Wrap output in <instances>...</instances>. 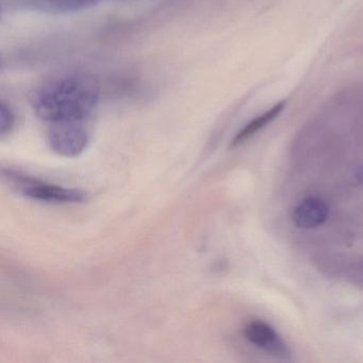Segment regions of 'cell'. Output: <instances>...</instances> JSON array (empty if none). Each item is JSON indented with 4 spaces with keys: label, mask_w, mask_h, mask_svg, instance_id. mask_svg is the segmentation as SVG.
<instances>
[{
    "label": "cell",
    "mask_w": 363,
    "mask_h": 363,
    "mask_svg": "<svg viewBox=\"0 0 363 363\" xmlns=\"http://www.w3.org/2000/svg\"><path fill=\"white\" fill-rule=\"evenodd\" d=\"M99 86L88 74H67L40 86L31 95L33 111L50 124L86 122L99 105Z\"/></svg>",
    "instance_id": "cell-1"
},
{
    "label": "cell",
    "mask_w": 363,
    "mask_h": 363,
    "mask_svg": "<svg viewBox=\"0 0 363 363\" xmlns=\"http://www.w3.org/2000/svg\"><path fill=\"white\" fill-rule=\"evenodd\" d=\"M4 175L8 178L10 184L16 186L21 194L33 201H45V203H78L86 201L88 197L86 192L79 189L57 186V184L29 177L18 172L4 169Z\"/></svg>",
    "instance_id": "cell-2"
},
{
    "label": "cell",
    "mask_w": 363,
    "mask_h": 363,
    "mask_svg": "<svg viewBox=\"0 0 363 363\" xmlns=\"http://www.w3.org/2000/svg\"><path fill=\"white\" fill-rule=\"evenodd\" d=\"M48 139L52 152L65 158H76L88 147L90 135L82 122L56 123L50 124Z\"/></svg>",
    "instance_id": "cell-3"
},
{
    "label": "cell",
    "mask_w": 363,
    "mask_h": 363,
    "mask_svg": "<svg viewBox=\"0 0 363 363\" xmlns=\"http://www.w3.org/2000/svg\"><path fill=\"white\" fill-rule=\"evenodd\" d=\"M246 339L279 358H288L290 350L273 327L262 320H252L244 328Z\"/></svg>",
    "instance_id": "cell-4"
},
{
    "label": "cell",
    "mask_w": 363,
    "mask_h": 363,
    "mask_svg": "<svg viewBox=\"0 0 363 363\" xmlns=\"http://www.w3.org/2000/svg\"><path fill=\"white\" fill-rule=\"evenodd\" d=\"M329 207L320 197L303 199L293 210L292 220L295 226L301 229H314L326 222Z\"/></svg>",
    "instance_id": "cell-5"
},
{
    "label": "cell",
    "mask_w": 363,
    "mask_h": 363,
    "mask_svg": "<svg viewBox=\"0 0 363 363\" xmlns=\"http://www.w3.org/2000/svg\"><path fill=\"white\" fill-rule=\"evenodd\" d=\"M286 107V101H278L271 109L267 110L260 116L252 118L235 135L233 141H231L230 147L237 148L245 144L246 142L250 141L259 131L262 130L267 125L271 124L274 120H276L282 113Z\"/></svg>",
    "instance_id": "cell-6"
},
{
    "label": "cell",
    "mask_w": 363,
    "mask_h": 363,
    "mask_svg": "<svg viewBox=\"0 0 363 363\" xmlns=\"http://www.w3.org/2000/svg\"><path fill=\"white\" fill-rule=\"evenodd\" d=\"M16 116L13 108L1 101L0 103V135L1 137L9 135L16 127Z\"/></svg>",
    "instance_id": "cell-7"
},
{
    "label": "cell",
    "mask_w": 363,
    "mask_h": 363,
    "mask_svg": "<svg viewBox=\"0 0 363 363\" xmlns=\"http://www.w3.org/2000/svg\"><path fill=\"white\" fill-rule=\"evenodd\" d=\"M52 8L61 12H76L92 7L99 0H48Z\"/></svg>",
    "instance_id": "cell-8"
},
{
    "label": "cell",
    "mask_w": 363,
    "mask_h": 363,
    "mask_svg": "<svg viewBox=\"0 0 363 363\" xmlns=\"http://www.w3.org/2000/svg\"><path fill=\"white\" fill-rule=\"evenodd\" d=\"M354 178H356V182H358L359 184H363V167H361V169L357 171Z\"/></svg>",
    "instance_id": "cell-9"
},
{
    "label": "cell",
    "mask_w": 363,
    "mask_h": 363,
    "mask_svg": "<svg viewBox=\"0 0 363 363\" xmlns=\"http://www.w3.org/2000/svg\"><path fill=\"white\" fill-rule=\"evenodd\" d=\"M125 1H141V0H125Z\"/></svg>",
    "instance_id": "cell-10"
}]
</instances>
